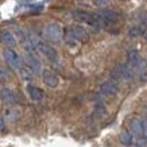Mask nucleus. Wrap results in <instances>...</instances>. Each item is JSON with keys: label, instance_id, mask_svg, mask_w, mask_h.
Returning a JSON list of instances; mask_svg holds the SVG:
<instances>
[{"label": "nucleus", "instance_id": "obj_5", "mask_svg": "<svg viewBox=\"0 0 147 147\" xmlns=\"http://www.w3.org/2000/svg\"><path fill=\"white\" fill-rule=\"evenodd\" d=\"M45 36L46 39L53 42V43H58L62 39V28L59 27L57 23H50L45 28Z\"/></svg>", "mask_w": 147, "mask_h": 147}, {"label": "nucleus", "instance_id": "obj_4", "mask_svg": "<svg viewBox=\"0 0 147 147\" xmlns=\"http://www.w3.org/2000/svg\"><path fill=\"white\" fill-rule=\"evenodd\" d=\"M97 16L100 19L102 26H113L120 20V13L115 9H101L97 12Z\"/></svg>", "mask_w": 147, "mask_h": 147}, {"label": "nucleus", "instance_id": "obj_6", "mask_svg": "<svg viewBox=\"0 0 147 147\" xmlns=\"http://www.w3.org/2000/svg\"><path fill=\"white\" fill-rule=\"evenodd\" d=\"M4 59H5V62H7V65H8L12 70H20V67L23 66L20 55L13 49H11V47L4 51Z\"/></svg>", "mask_w": 147, "mask_h": 147}, {"label": "nucleus", "instance_id": "obj_12", "mask_svg": "<svg viewBox=\"0 0 147 147\" xmlns=\"http://www.w3.org/2000/svg\"><path fill=\"white\" fill-rule=\"evenodd\" d=\"M0 97L4 102H7L8 105H15L18 102V98H16V94L13 93L11 89H7V88H0Z\"/></svg>", "mask_w": 147, "mask_h": 147}, {"label": "nucleus", "instance_id": "obj_25", "mask_svg": "<svg viewBox=\"0 0 147 147\" xmlns=\"http://www.w3.org/2000/svg\"><path fill=\"white\" fill-rule=\"evenodd\" d=\"M134 147H142V146H139V144H136V146H134Z\"/></svg>", "mask_w": 147, "mask_h": 147}, {"label": "nucleus", "instance_id": "obj_14", "mask_svg": "<svg viewBox=\"0 0 147 147\" xmlns=\"http://www.w3.org/2000/svg\"><path fill=\"white\" fill-rule=\"evenodd\" d=\"M0 40H1L4 45L8 46V47H11V49H13L15 46L18 45V40H16L15 35H13L11 31H7V30L0 32Z\"/></svg>", "mask_w": 147, "mask_h": 147}, {"label": "nucleus", "instance_id": "obj_1", "mask_svg": "<svg viewBox=\"0 0 147 147\" xmlns=\"http://www.w3.org/2000/svg\"><path fill=\"white\" fill-rule=\"evenodd\" d=\"M28 38H30V40H31L32 45L35 46V49L39 50L40 53L43 54V55L49 59L50 62L57 63L58 61H59V55H58L57 50L54 49V47H51L50 45H47V43H46V42H43L42 39H39L35 34H30V35H28Z\"/></svg>", "mask_w": 147, "mask_h": 147}, {"label": "nucleus", "instance_id": "obj_9", "mask_svg": "<svg viewBox=\"0 0 147 147\" xmlns=\"http://www.w3.org/2000/svg\"><path fill=\"white\" fill-rule=\"evenodd\" d=\"M24 63H26V66L28 67V69H30L34 74H39L40 71H42V65H40V61L36 58L35 54L26 53V57H24Z\"/></svg>", "mask_w": 147, "mask_h": 147}, {"label": "nucleus", "instance_id": "obj_13", "mask_svg": "<svg viewBox=\"0 0 147 147\" xmlns=\"http://www.w3.org/2000/svg\"><path fill=\"white\" fill-rule=\"evenodd\" d=\"M127 58H128V65H131V66L134 67L135 70L138 69V66L142 63L143 61V58L142 55L139 54L138 50H135V49H131L128 51V54H127Z\"/></svg>", "mask_w": 147, "mask_h": 147}, {"label": "nucleus", "instance_id": "obj_11", "mask_svg": "<svg viewBox=\"0 0 147 147\" xmlns=\"http://www.w3.org/2000/svg\"><path fill=\"white\" fill-rule=\"evenodd\" d=\"M42 78H43V82H45L47 86H50V88H57L58 84H59L58 76L54 73V71L49 70V69L42 70Z\"/></svg>", "mask_w": 147, "mask_h": 147}, {"label": "nucleus", "instance_id": "obj_22", "mask_svg": "<svg viewBox=\"0 0 147 147\" xmlns=\"http://www.w3.org/2000/svg\"><path fill=\"white\" fill-rule=\"evenodd\" d=\"M142 123H143V139L147 142V117H144V119H142Z\"/></svg>", "mask_w": 147, "mask_h": 147}, {"label": "nucleus", "instance_id": "obj_8", "mask_svg": "<svg viewBox=\"0 0 147 147\" xmlns=\"http://www.w3.org/2000/svg\"><path fill=\"white\" fill-rule=\"evenodd\" d=\"M67 32L70 34L77 42H88L89 40V32L85 30L82 26H78V24H74V26H71Z\"/></svg>", "mask_w": 147, "mask_h": 147}, {"label": "nucleus", "instance_id": "obj_10", "mask_svg": "<svg viewBox=\"0 0 147 147\" xmlns=\"http://www.w3.org/2000/svg\"><path fill=\"white\" fill-rule=\"evenodd\" d=\"M129 131H131V134L134 135L135 138L138 139H143V123H142V119H139V117H132L131 120H129Z\"/></svg>", "mask_w": 147, "mask_h": 147}, {"label": "nucleus", "instance_id": "obj_17", "mask_svg": "<svg viewBox=\"0 0 147 147\" xmlns=\"http://www.w3.org/2000/svg\"><path fill=\"white\" fill-rule=\"evenodd\" d=\"M146 24H143V23H140L139 26H135L132 27V28H129L128 31V36L129 38H138V36H142L144 32H146Z\"/></svg>", "mask_w": 147, "mask_h": 147}, {"label": "nucleus", "instance_id": "obj_3", "mask_svg": "<svg viewBox=\"0 0 147 147\" xmlns=\"http://www.w3.org/2000/svg\"><path fill=\"white\" fill-rule=\"evenodd\" d=\"M73 18L76 19L77 22L85 23V24H88L90 27H94V28L101 27V22L98 19L97 13H92V12H88V11L77 9V11H73Z\"/></svg>", "mask_w": 147, "mask_h": 147}, {"label": "nucleus", "instance_id": "obj_20", "mask_svg": "<svg viewBox=\"0 0 147 147\" xmlns=\"http://www.w3.org/2000/svg\"><path fill=\"white\" fill-rule=\"evenodd\" d=\"M16 113H18V112L15 111V109H12V108H7V109L4 111V116L8 119V120H15L16 116H18Z\"/></svg>", "mask_w": 147, "mask_h": 147}, {"label": "nucleus", "instance_id": "obj_2", "mask_svg": "<svg viewBox=\"0 0 147 147\" xmlns=\"http://www.w3.org/2000/svg\"><path fill=\"white\" fill-rule=\"evenodd\" d=\"M111 77L113 80H123L125 82H132L136 77V70L128 63H119L111 71Z\"/></svg>", "mask_w": 147, "mask_h": 147}, {"label": "nucleus", "instance_id": "obj_16", "mask_svg": "<svg viewBox=\"0 0 147 147\" xmlns=\"http://www.w3.org/2000/svg\"><path fill=\"white\" fill-rule=\"evenodd\" d=\"M119 139H120V143L123 146H132V143H134V136L131 134V131H127V129H123L119 135Z\"/></svg>", "mask_w": 147, "mask_h": 147}, {"label": "nucleus", "instance_id": "obj_24", "mask_svg": "<svg viewBox=\"0 0 147 147\" xmlns=\"http://www.w3.org/2000/svg\"><path fill=\"white\" fill-rule=\"evenodd\" d=\"M5 131V123H4V119L0 117V132H4Z\"/></svg>", "mask_w": 147, "mask_h": 147}, {"label": "nucleus", "instance_id": "obj_18", "mask_svg": "<svg viewBox=\"0 0 147 147\" xmlns=\"http://www.w3.org/2000/svg\"><path fill=\"white\" fill-rule=\"evenodd\" d=\"M94 115L97 117H104L107 115V108L102 104V101H97L96 102V107H94Z\"/></svg>", "mask_w": 147, "mask_h": 147}, {"label": "nucleus", "instance_id": "obj_7", "mask_svg": "<svg viewBox=\"0 0 147 147\" xmlns=\"http://www.w3.org/2000/svg\"><path fill=\"white\" fill-rule=\"evenodd\" d=\"M119 92V85L116 82V80H109V81H105V82H102L100 85V90H98V93L102 94L104 97H113L116 96Z\"/></svg>", "mask_w": 147, "mask_h": 147}, {"label": "nucleus", "instance_id": "obj_23", "mask_svg": "<svg viewBox=\"0 0 147 147\" xmlns=\"http://www.w3.org/2000/svg\"><path fill=\"white\" fill-rule=\"evenodd\" d=\"M94 5H98V7H104V5L108 4V0H93Z\"/></svg>", "mask_w": 147, "mask_h": 147}, {"label": "nucleus", "instance_id": "obj_15", "mask_svg": "<svg viewBox=\"0 0 147 147\" xmlns=\"http://www.w3.org/2000/svg\"><path fill=\"white\" fill-rule=\"evenodd\" d=\"M27 92H28V96L31 97V100L34 101H39L43 98V92L40 88L35 86V85H28L27 86Z\"/></svg>", "mask_w": 147, "mask_h": 147}, {"label": "nucleus", "instance_id": "obj_19", "mask_svg": "<svg viewBox=\"0 0 147 147\" xmlns=\"http://www.w3.org/2000/svg\"><path fill=\"white\" fill-rule=\"evenodd\" d=\"M20 76H22V78L24 81H30V80H32L34 73H32V71L30 70L27 66H22L20 67Z\"/></svg>", "mask_w": 147, "mask_h": 147}, {"label": "nucleus", "instance_id": "obj_21", "mask_svg": "<svg viewBox=\"0 0 147 147\" xmlns=\"http://www.w3.org/2000/svg\"><path fill=\"white\" fill-rule=\"evenodd\" d=\"M8 80H9V74L7 73V70L0 67V82H7Z\"/></svg>", "mask_w": 147, "mask_h": 147}]
</instances>
